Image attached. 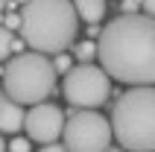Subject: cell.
Listing matches in <instances>:
<instances>
[{
    "label": "cell",
    "mask_w": 155,
    "mask_h": 152,
    "mask_svg": "<svg viewBox=\"0 0 155 152\" xmlns=\"http://www.w3.org/2000/svg\"><path fill=\"white\" fill-rule=\"evenodd\" d=\"M0 152H6V140L3 137H0Z\"/></svg>",
    "instance_id": "cell-18"
},
{
    "label": "cell",
    "mask_w": 155,
    "mask_h": 152,
    "mask_svg": "<svg viewBox=\"0 0 155 152\" xmlns=\"http://www.w3.org/2000/svg\"><path fill=\"white\" fill-rule=\"evenodd\" d=\"M38 152H68V149H64L61 144H47V146H41Z\"/></svg>",
    "instance_id": "cell-16"
},
{
    "label": "cell",
    "mask_w": 155,
    "mask_h": 152,
    "mask_svg": "<svg viewBox=\"0 0 155 152\" xmlns=\"http://www.w3.org/2000/svg\"><path fill=\"white\" fill-rule=\"evenodd\" d=\"M111 135L129 152H155V88H132L114 102Z\"/></svg>",
    "instance_id": "cell-3"
},
{
    "label": "cell",
    "mask_w": 155,
    "mask_h": 152,
    "mask_svg": "<svg viewBox=\"0 0 155 152\" xmlns=\"http://www.w3.org/2000/svg\"><path fill=\"white\" fill-rule=\"evenodd\" d=\"M143 9H147V18L155 21V0H143Z\"/></svg>",
    "instance_id": "cell-15"
},
{
    "label": "cell",
    "mask_w": 155,
    "mask_h": 152,
    "mask_svg": "<svg viewBox=\"0 0 155 152\" xmlns=\"http://www.w3.org/2000/svg\"><path fill=\"white\" fill-rule=\"evenodd\" d=\"M61 91L68 97L70 105H76L79 111H94L97 105H103L111 94V79L103 73V68L97 64H76L64 73V85Z\"/></svg>",
    "instance_id": "cell-5"
},
{
    "label": "cell",
    "mask_w": 155,
    "mask_h": 152,
    "mask_svg": "<svg viewBox=\"0 0 155 152\" xmlns=\"http://www.w3.org/2000/svg\"><path fill=\"white\" fill-rule=\"evenodd\" d=\"M97 56V44L94 41H82L76 44V59L82 61V64H91V59Z\"/></svg>",
    "instance_id": "cell-10"
},
{
    "label": "cell",
    "mask_w": 155,
    "mask_h": 152,
    "mask_svg": "<svg viewBox=\"0 0 155 152\" xmlns=\"http://www.w3.org/2000/svg\"><path fill=\"white\" fill-rule=\"evenodd\" d=\"M24 129L29 135V140H38L44 146L56 144L61 137V129H64V114L53 102H38L24 114Z\"/></svg>",
    "instance_id": "cell-7"
},
{
    "label": "cell",
    "mask_w": 155,
    "mask_h": 152,
    "mask_svg": "<svg viewBox=\"0 0 155 152\" xmlns=\"http://www.w3.org/2000/svg\"><path fill=\"white\" fill-rule=\"evenodd\" d=\"M21 15V41L32 53L59 56L76 41L79 18L70 0H26Z\"/></svg>",
    "instance_id": "cell-2"
},
{
    "label": "cell",
    "mask_w": 155,
    "mask_h": 152,
    "mask_svg": "<svg viewBox=\"0 0 155 152\" xmlns=\"http://www.w3.org/2000/svg\"><path fill=\"white\" fill-rule=\"evenodd\" d=\"M97 56L108 79L132 88H155V21L147 15H117L103 26Z\"/></svg>",
    "instance_id": "cell-1"
},
{
    "label": "cell",
    "mask_w": 155,
    "mask_h": 152,
    "mask_svg": "<svg viewBox=\"0 0 155 152\" xmlns=\"http://www.w3.org/2000/svg\"><path fill=\"white\" fill-rule=\"evenodd\" d=\"M26 44L21 41V38H15V41H12V53H15V56H21V50H24Z\"/></svg>",
    "instance_id": "cell-17"
},
{
    "label": "cell",
    "mask_w": 155,
    "mask_h": 152,
    "mask_svg": "<svg viewBox=\"0 0 155 152\" xmlns=\"http://www.w3.org/2000/svg\"><path fill=\"white\" fill-rule=\"evenodd\" d=\"M3 26H6L9 32H12V29H21V15H18V12H9V15L3 18Z\"/></svg>",
    "instance_id": "cell-13"
},
{
    "label": "cell",
    "mask_w": 155,
    "mask_h": 152,
    "mask_svg": "<svg viewBox=\"0 0 155 152\" xmlns=\"http://www.w3.org/2000/svg\"><path fill=\"white\" fill-rule=\"evenodd\" d=\"M3 94L18 105H38L44 97L56 91V70L53 61L41 53H21L12 56L3 68Z\"/></svg>",
    "instance_id": "cell-4"
},
{
    "label": "cell",
    "mask_w": 155,
    "mask_h": 152,
    "mask_svg": "<svg viewBox=\"0 0 155 152\" xmlns=\"http://www.w3.org/2000/svg\"><path fill=\"white\" fill-rule=\"evenodd\" d=\"M12 32H9L6 26H0V61H6L9 56H12Z\"/></svg>",
    "instance_id": "cell-11"
},
{
    "label": "cell",
    "mask_w": 155,
    "mask_h": 152,
    "mask_svg": "<svg viewBox=\"0 0 155 152\" xmlns=\"http://www.w3.org/2000/svg\"><path fill=\"white\" fill-rule=\"evenodd\" d=\"M105 152H123V149H114V146H108V149H105Z\"/></svg>",
    "instance_id": "cell-20"
},
{
    "label": "cell",
    "mask_w": 155,
    "mask_h": 152,
    "mask_svg": "<svg viewBox=\"0 0 155 152\" xmlns=\"http://www.w3.org/2000/svg\"><path fill=\"white\" fill-rule=\"evenodd\" d=\"M3 6H9V0H0V12H3Z\"/></svg>",
    "instance_id": "cell-19"
},
{
    "label": "cell",
    "mask_w": 155,
    "mask_h": 152,
    "mask_svg": "<svg viewBox=\"0 0 155 152\" xmlns=\"http://www.w3.org/2000/svg\"><path fill=\"white\" fill-rule=\"evenodd\" d=\"M53 70H56V76H59V73H68V70H70V59L64 56V53H59V56H56V61H53Z\"/></svg>",
    "instance_id": "cell-12"
},
{
    "label": "cell",
    "mask_w": 155,
    "mask_h": 152,
    "mask_svg": "<svg viewBox=\"0 0 155 152\" xmlns=\"http://www.w3.org/2000/svg\"><path fill=\"white\" fill-rule=\"evenodd\" d=\"M24 126V108L12 102L0 88V132H18Z\"/></svg>",
    "instance_id": "cell-8"
},
{
    "label": "cell",
    "mask_w": 155,
    "mask_h": 152,
    "mask_svg": "<svg viewBox=\"0 0 155 152\" xmlns=\"http://www.w3.org/2000/svg\"><path fill=\"white\" fill-rule=\"evenodd\" d=\"M6 146L12 152H29V140H24V137H15V140H9Z\"/></svg>",
    "instance_id": "cell-14"
},
{
    "label": "cell",
    "mask_w": 155,
    "mask_h": 152,
    "mask_svg": "<svg viewBox=\"0 0 155 152\" xmlns=\"http://www.w3.org/2000/svg\"><path fill=\"white\" fill-rule=\"evenodd\" d=\"M64 149L68 152H105L111 146V123L100 111H76L70 114L64 129Z\"/></svg>",
    "instance_id": "cell-6"
},
{
    "label": "cell",
    "mask_w": 155,
    "mask_h": 152,
    "mask_svg": "<svg viewBox=\"0 0 155 152\" xmlns=\"http://www.w3.org/2000/svg\"><path fill=\"white\" fill-rule=\"evenodd\" d=\"M21 3H26V0H21Z\"/></svg>",
    "instance_id": "cell-21"
},
{
    "label": "cell",
    "mask_w": 155,
    "mask_h": 152,
    "mask_svg": "<svg viewBox=\"0 0 155 152\" xmlns=\"http://www.w3.org/2000/svg\"><path fill=\"white\" fill-rule=\"evenodd\" d=\"M70 3H73L76 18H82L88 24L103 21V15H105V0H70Z\"/></svg>",
    "instance_id": "cell-9"
}]
</instances>
